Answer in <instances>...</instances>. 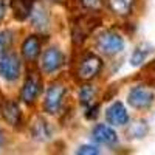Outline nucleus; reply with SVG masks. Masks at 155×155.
Wrapping results in <instances>:
<instances>
[{"label": "nucleus", "mask_w": 155, "mask_h": 155, "mask_svg": "<svg viewBox=\"0 0 155 155\" xmlns=\"http://www.w3.org/2000/svg\"><path fill=\"white\" fill-rule=\"evenodd\" d=\"M20 68H22V64L17 54L6 53V51L2 53V56H0V76L3 79L9 82L16 81L20 76Z\"/></svg>", "instance_id": "f257e3e1"}, {"label": "nucleus", "mask_w": 155, "mask_h": 155, "mask_svg": "<svg viewBox=\"0 0 155 155\" xmlns=\"http://www.w3.org/2000/svg\"><path fill=\"white\" fill-rule=\"evenodd\" d=\"M96 45L104 54L112 56V54H118L124 48V41L120 34H116L113 31H104L99 34Z\"/></svg>", "instance_id": "f03ea898"}, {"label": "nucleus", "mask_w": 155, "mask_h": 155, "mask_svg": "<svg viewBox=\"0 0 155 155\" xmlns=\"http://www.w3.org/2000/svg\"><path fill=\"white\" fill-rule=\"evenodd\" d=\"M127 102L134 109H147L153 102V92L143 85L132 87L127 95Z\"/></svg>", "instance_id": "7ed1b4c3"}, {"label": "nucleus", "mask_w": 155, "mask_h": 155, "mask_svg": "<svg viewBox=\"0 0 155 155\" xmlns=\"http://www.w3.org/2000/svg\"><path fill=\"white\" fill-rule=\"evenodd\" d=\"M101 67H102V62L98 56L85 54L79 62V67H78V78L82 81H88L101 71Z\"/></svg>", "instance_id": "20e7f679"}, {"label": "nucleus", "mask_w": 155, "mask_h": 155, "mask_svg": "<svg viewBox=\"0 0 155 155\" xmlns=\"http://www.w3.org/2000/svg\"><path fill=\"white\" fill-rule=\"evenodd\" d=\"M65 93H67V90H65L64 85H59V84L50 85V88L47 90L45 102H44L45 112H48V113H58L61 106H62V101H64Z\"/></svg>", "instance_id": "39448f33"}, {"label": "nucleus", "mask_w": 155, "mask_h": 155, "mask_svg": "<svg viewBox=\"0 0 155 155\" xmlns=\"http://www.w3.org/2000/svg\"><path fill=\"white\" fill-rule=\"evenodd\" d=\"M42 92V81L36 73L28 74L27 81H25L22 92H20V99L25 102V104H33V102L37 99V96Z\"/></svg>", "instance_id": "423d86ee"}, {"label": "nucleus", "mask_w": 155, "mask_h": 155, "mask_svg": "<svg viewBox=\"0 0 155 155\" xmlns=\"http://www.w3.org/2000/svg\"><path fill=\"white\" fill-rule=\"evenodd\" d=\"M98 23H99V20H96L93 17H88V16L78 19L76 23L73 25V41H74V44H78V45L82 44Z\"/></svg>", "instance_id": "0eeeda50"}, {"label": "nucleus", "mask_w": 155, "mask_h": 155, "mask_svg": "<svg viewBox=\"0 0 155 155\" xmlns=\"http://www.w3.org/2000/svg\"><path fill=\"white\" fill-rule=\"evenodd\" d=\"M42 70L45 73H54L64 65V54L59 48H48L42 54Z\"/></svg>", "instance_id": "6e6552de"}, {"label": "nucleus", "mask_w": 155, "mask_h": 155, "mask_svg": "<svg viewBox=\"0 0 155 155\" xmlns=\"http://www.w3.org/2000/svg\"><path fill=\"white\" fill-rule=\"evenodd\" d=\"M92 138L99 144L104 146H112L118 141V135L113 129L107 124H96L92 130Z\"/></svg>", "instance_id": "1a4fd4ad"}, {"label": "nucleus", "mask_w": 155, "mask_h": 155, "mask_svg": "<svg viewBox=\"0 0 155 155\" xmlns=\"http://www.w3.org/2000/svg\"><path fill=\"white\" fill-rule=\"evenodd\" d=\"M106 116H107L109 124H112V126H124L129 121L127 110H126L124 104H121V102H115V104H112L107 109Z\"/></svg>", "instance_id": "9d476101"}, {"label": "nucleus", "mask_w": 155, "mask_h": 155, "mask_svg": "<svg viewBox=\"0 0 155 155\" xmlns=\"http://www.w3.org/2000/svg\"><path fill=\"white\" fill-rule=\"evenodd\" d=\"M41 54V41L37 36H28L22 44V56L25 61L33 62Z\"/></svg>", "instance_id": "9b49d317"}, {"label": "nucleus", "mask_w": 155, "mask_h": 155, "mask_svg": "<svg viewBox=\"0 0 155 155\" xmlns=\"http://www.w3.org/2000/svg\"><path fill=\"white\" fill-rule=\"evenodd\" d=\"M0 112H2V116L3 120L11 124V126H19L20 121H22V112H20V107L12 101H5L2 107H0Z\"/></svg>", "instance_id": "f8f14e48"}, {"label": "nucleus", "mask_w": 155, "mask_h": 155, "mask_svg": "<svg viewBox=\"0 0 155 155\" xmlns=\"http://www.w3.org/2000/svg\"><path fill=\"white\" fill-rule=\"evenodd\" d=\"M11 8L17 20H25L31 16L33 0H11Z\"/></svg>", "instance_id": "ddd939ff"}, {"label": "nucleus", "mask_w": 155, "mask_h": 155, "mask_svg": "<svg viewBox=\"0 0 155 155\" xmlns=\"http://www.w3.org/2000/svg\"><path fill=\"white\" fill-rule=\"evenodd\" d=\"M135 0H109V8L116 16H129Z\"/></svg>", "instance_id": "4468645a"}, {"label": "nucleus", "mask_w": 155, "mask_h": 155, "mask_svg": "<svg viewBox=\"0 0 155 155\" xmlns=\"http://www.w3.org/2000/svg\"><path fill=\"white\" fill-rule=\"evenodd\" d=\"M95 95H96V92H95V88L92 85H84V87H81L79 99H81V102L84 106H90L95 99Z\"/></svg>", "instance_id": "2eb2a0df"}, {"label": "nucleus", "mask_w": 155, "mask_h": 155, "mask_svg": "<svg viewBox=\"0 0 155 155\" xmlns=\"http://www.w3.org/2000/svg\"><path fill=\"white\" fill-rule=\"evenodd\" d=\"M149 51H150V47H147V50H144L143 47H138V48H137V50L134 51V54H132V59H130L132 65H135V67L141 65V64L144 62L146 56L149 54Z\"/></svg>", "instance_id": "dca6fc26"}, {"label": "nucleus", "mask_w": 155, "mask_h": 155, "mask_svg": "<svg viewBox=\"0 0 155 155\" xmlns=\"http://www.w3.org/2000/svg\"><path fill=\"white\" fill-rule=\"evenodd\" d=\"M11 44H12V33L8 30L0 31V53H5Z\"/></svg>", "instance_id": "f3484780"}, {"label": "nucleus", "mask_w": 155, "mask_h": 155, "mask_svg": "<svg viewBox=\"0 0 155 155\" xmlns=\"http://www.w3.org/2000/svg\"><path fill=\"white\" fill-rule=\"evenodd\" d=\"M36 132H34V135H36V138H39V140H45L47 137H48V130H47V123L45 121H42V120H39L37 123H36Z\"/></svg>", "instance_id": "a211bd4d"}, {"label": "nucleus", "mask_w": 155, "mask_h": 155, "mask_svg": "<svg viewBox=\"0 0 155 155\" xmlns=\"http://www.w3.org/2000/svg\"><path fill=\"white\" fill-rule=\"evenodd\" d=\"M81 3L84 8H87L88 11H99L102 8V0H81Z\"/></svg>", "instance_id": "6ab92c4d"}, {"label": "nucleus", "mask_w": 155, "mask_h": 155, "mask_svg": "<svg viewBox=\"0 0 155 155\" xmlns=\"http://www.w3.org/2000/svg\"><path fill=\"white\" fill-rule=\"evenodd\" d=\"M76 153H79V155H98L99 149L96 146H92V144H85V146H81L78 149Z\"/></svg>", "instance_id": "aec40b11"}, {"label": "nucleus", "mask_w": 155, "mask_h": 155, "mask_svg": "<svg viewBox=\"0 0 155 155\" xmlns=\"http://www.w3.org/2000/svg\"><path fill=\"white\" fill-rule=\"evenodd\" d=\"M85 116H87L88 120L96 118V116H98V106H92V104H90L88 106V112L85 113Z\"/></svg>", "instance_id": "412c9836"}, {"label": "nucleus", "mask_w": 155, "mask_h": 155, "mask_svg": "<svg viewBox=\"0 0 155 155\" xmlns=\"http://www.w3.org/2000/svg\"><path fill=\"white\" fill-rule=\"evenodd\" d=\"M6 14V3H5V0H0V20H2Z\"/></svg>", "instance_id": "4be33fe9"}, {"label": "nucleus", "mask_w": 155, "mask_h": 155, "mask_svg": "<svg viewBox=\"0 0 155 155\" xmlns=\"http://www.w3.org/2000/svg\"><path fill=\"white\" fill-rule=\"evenodd\" d=\"M3 141H5V138H3V132H2V129H0V146L3 144Z\"/></svg>", "instance_id": "5701e85b"}]
</instances>
